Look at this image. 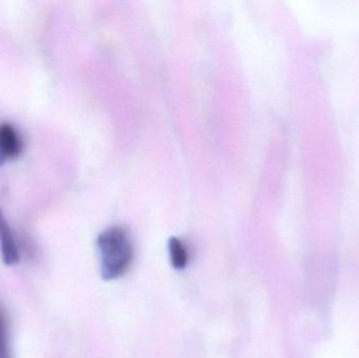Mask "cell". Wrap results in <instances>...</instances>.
Masks as SVG:
<instances>
[{"instance_id": "obj_1", "label": "cell", "mask_w": 359, "mask_h": 358, "mask_svg": "<svg viewBox=\"0 0 359 358\" xmlns=\"http://www.w3.org/2000/svg\"><path fill=\"white\" fill-rule=\"evenodd\" d=\"M97 246L103 279L111 281L126 275L134 259V248L126 229H107L99 235Z\"/></svg>"}, {"instance_id": "obj_4", "label": "cell", "mask_w": 359, "mask_h": 358, "mask_svg": "<svg viewBox=\"0 0 359 358\" xmlns=\"http://www.w3.org/2000/svg\"><path fill=\"white\" fill-rule=\"evenodd\" d=\"M168 249L172 266L179 270L185 268L188 263V252L183 242L177 237H172L168 244Z\"/></svg>"}, {"instance_id": "obj_2", "label": "cell", "mask_w": 359, "mask_h": 358, "mask_svg": "<svg viewBox=\"0 0 359 358\" xmlns=\"http://www.w3.org/2000/svg\"><path fill=\"white\" fill-rule=\"evenodd\" d=\"M23 151V141L14 126L0 124V166L8 159L19 157Z\"/></svg>"}, {"instance_id": "obj_5", "label": "cell", "mask_w": 359, "mask_h": 358, "mask_svg": "<svg viewBox=\"0 0 359 358\" xmlns=\"http://www.w3.org/2000/svg\"><path fill=\"white\" fill-rule=\"evenodd\" d=\"M0 358H11L8 319L1 307H0Z\"/></svg>"}, {"instance_id": "obj_3", "label": "cell", "mask_w": 359, "mask_h": 358, "mask_svg": "<svg viewBox=\"0 0 359 358\" xmlns=\"http://www.w3.org/2000/svg\"><path fill=\"white\" fill-rule=\"evenodd\" d=\"M0 247H1L2 261L6 266H14L18 264L20 256H19L16 240L1 209H0Z\"/></svg>"}]
</instances>
